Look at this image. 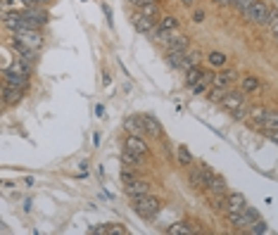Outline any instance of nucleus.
Listing matches in <instances>:
<instances>
[{
  "instance_id": "1a4fd4ad",
  "label": "nucleus",
  "mask_w": 278,
  "mask_h": 235,
  "mask_svg": "<svg viewBox=\"0 0 278 235\" xmlns=\"http://www.w3.org/2000/svg\"><path fill=\"white\" fill-rule=\"evenodd\" d=\"M3 105H17L24 95V90L17 88V86H10V83H3Z\"/></svg>"
},
{
  "instance_id": "72a5a7b5",
  "label": "nucleus",
  "mask_w": 278,
  "mask_h": 235,
  "mask_svg": "<svg viewBox=\"0 0 278 235\" xmlns=\"http://www.w3.org/2000/svg\"><path fill=\"white\" fill-rule=\"evenodd\" d=\"M266 114H269V112L266 110H262V107H255V110L250 112V117L255 119V121H259V126L264 124V119H266Z\"/></svg>"
},
{
  "instance_id": "39448f33",
  "label": "nucleus",
  "mask_w": 278,
  "mask_h": 235,
  "mask_svg": "<svg viewBox=\"0 0 278 235\" xmlns=\"http://www.w3.org/2000/svg\"><path fill=\"white\" fill-rule=\"evenodd\" d=\"M3 83H10V86H17L21 90H29V74L10 67V69H3Z\"/></svg>"
},
{
  "instance_id": "9b49d317",
  "label": "nucleus",
  "mask_w": 278,
  "mask_h": 235,
  "mask_svg": "<svg viewBox=\"0 0 278 235\" xmlns=\"http://www.w3.org/2000/svg\"><path fill=\"white\" fill-rule=\"evenodd\" d=\"M138 117H140V121H143V126H145V133L150 138H162V126L157 119L150 117V114H138Z\"/></svg>"
},
{
  "instance_id": "473e14b6",
  "label": "nucleus",
  "mask_w": 278,
  "mask_h": 235,
  "mask_svg": "<svg viewBox=\"0 0 278 235\" xmlns=\"http://www.w3.org/2000/svg\"><path fill=\"white\" fill-rule=\"evenodd\" d=\"M209 64H212V67H223V64H226V55H223V53H212V55H209Z\"/></svg>"
},
{
  "instance_id": "58836bf2",
  "label": "nucleus",
  "mask_w": 278,
  "mask_h": 235,
  "mask_svg": "<svg viewBox=\"0 0 278 235\" xmlns=\"http://www.w3.org/2000/svg\"><path fill=\"white\" fill-rule=\"evenodd\" d=\"M269 27H271V34H273V36H276V38H278V12L273 14V19L269 21Z\"/></svg>"
},
{
  "instance_id": "a211bd4d",
  "label": "nucleus",
  "mask_w": 278,
  "mask_h": 235,
  "mask_svg": "<svg viewBox=\"0 0 278 235\" xmlns=\"http://www.w3.org/2000/svg\"><path fill=\"white\" fill-rule=\"evenodd\" d=\"M226 216H229V221L233 223L236 228H250L252 226V221L243 214V212H226Z\"/></svg>"
},
{
  "instance_id": "dca6fc26",
  "label": "nucleus",
  "mask_w": 278,
  "mask_h": 235,
  "mask_svg": "<svg viewBox=\"0 0 278 235\" xmlns=\"http://www.w3.org/2000/svg\"><path fill=\"white\" fill-rule=\"evenodd\" d=\"M205 76H207V71L200 69V64H197V67H193V69L186 71V86H188V88H193L195 83H200Z\"/></svg>"
},
{
  "instance_id": "a18cd8bd",
  "label": "nucleus",
  "mask_w": 278,
  "mask_h": 235,
  "mask_svg": "<svg viewBox=\"0 0 278 235\" xmlns=\"http://www.w3.org/2000/svg\"><path fill=\"white\" fill-rule=\"evenodd\" d=\"M95 114H97V117H103V114H105V107H103V105H97V107H95Z\"/></svg>"
},
{
  "instance_id": "6e6552de",
  "label": "nucleus",
  "mask_w": 278,
  "mask_h": 235,
  "mask_svg": "<svg viewBox=\"0 0 278 235\" xmlns=\"http://www.w3.org/2000/svg\"><path fill=\"white\" fill-rule=\"evenodd\" d=\"M131 24L138 29L140 34H153V31H155V21L150 19V17H145L143 12L131 14Z\"/></svg>"
},
{
  "instance_id": "f3484780",
  "label": "nucleus",
  "mask_w": 278,
  "mask_h": 235,
  "mask_svg": "<svg viewBox=\"0 0 278 235\" xmlns=\"http://www.w3.org/2000/svg\"><path fill=\"white\" fill-rule=\"evenodd\" d=\"M183 62H186V50H171V53H167V64L169 67L183 69Z\"/></svg>"
},
{
  "instance_id": "aec40b11",
  "label": "nucleus",
  "mask_w": 278,
  "mask_h": 235,
  "mask_svg": "<svg viewBox=\"0 0 278 235\" xmlns=\"http://www.w3.org/2000/svg\"><path fill=\"white\" fill-rule=\"evenodd\" d=\"M247 204L243 193H229V212H243V207Z\"/></svg>"
},
{
  "instance_id": "49530a36",
  "label": "nucleus",
  "mask_w": 278,
  "mask_h": 235,
  "mask_svg": "<svg viewBox=\"0 0 278 235\" xmlns=\"http://www.w3.org/2000/svg\"><path fill=\"white\" fill-rule=\"evenodd\" d=\"M181 3H183V5H188V7L195 5V0H181Z\"/></svg>"
},
{
  "instance_id": "5701e85b",
  "label": "nucleus",
  "mask_w": 278,
  "mask_h": 235,
  "mask_svg": "<svg viewBox=\"0 0 278 235\" xmlns=\"http://www.w3.org/2000/svg\"><path fill=\"white\" fill-rule=\"evenodd\" d=\"M212 207H214L216 212H229V195L212 193Z\"/></svg>"
},
{
  "instance_id": "4c0bfd02",
  "label": "nucleus",
  "mask_w": 278,
  "mask_h": 235,
  "mask_svg": "<svg viewBox=\"0 0 278 235\" xmlns=\"http://www.w3.org/2000/svg\"><path fill=\"white\" fill-rule=\"evenodd\" d=\"M233 114V119H247L250 117V112H245V107H240V110H236V112H231Z\"/></svg>"
},
{
  "instance_id": "cd10ccee",
  "label": "nucleus",
  "mask_w": 278,
  "mask_h": 235,
  "mask_svg": "<svg viewBox=\"0 0 278 235\" xmlns=\"http://www.w3.org/2000/svg\"><path fill=\"white\" fill-rule=\"evenodd\" d=\"M160 27H164V29H171V31H176V29H179V19H176V17H171V14H162Z\"/></svg>"
},
{
  "instance_id": "9d476101",
  "label": "nucleus",
  "mask_w": 278,
  "mask_h": 235,
  "mask_svg": "<svg viewBox=\"0 0 278 235\" xmlns=\"http://www.w3.org/2000/svg\"><path fill=\"white\" fill-rule=\"evenodd\" d=\"M124 147H129L131 152L140 154V157H145V154H147V150H150L145 140L140 138V136H136V133H129V138H126V145H124Z\"/></svg>"
},
{
  "instance_id": "4468645a",
  "label": "nucleus",
  "mask_w": 278,
  "mask_h": 235,
  "mask_svg": "<svg viewBox=\"0 0 278 235\" xmlns=\"http://www.w3.org/2000/svg\"><path fill=\"white\" fill-rule=\"evenodd\" d=\"M209 193H216V195H229V183H226V178L223 176H219V173H214V178L209 180Z\"/></svg>"
},
{
  "instance_id": "ea45409f",
  "label": "nucleus",
  "mask_w": 278,
  "mask_h": 235,
  "mask_svg": "<svg viewBox=\"0 0 278 235\" xmlns=\"http://www.w3.org/2000/svg\"><path fill=\"white\" fill-rule=\"evenodd\" d=\"M216 5H219V7H226V5L233 7V5H236V0H216Z\"/></svg>"
},
{
  "instance_id": "c756f323",
  "label": "nucleus",
  "mask_w": 278,
  "mask_h": 235,
  "mask_svg": "<svg viewBox=\"0 0 278 235\" xmlns=\"http://www.w3.org/2000/svg\"><path fill=\"white\" fill-rule=\"evenodd\" d=\"M247 230H250L252 235H262V233H269V226H266V221H262V219H257V221L252 223V226H250V228H247Z\"/></svg>"
},
{
  "instance_id": "c03bdc74",
  "label": "nucleus",
  "mask_w": 278,
  "mask_h": 235,
  "mask_svg": "<svg viewBox=\"0 0 278 235\" xmlns=\"http://www.w3.org/2000/svg\"><path fill=\"white\" fill-rule=\"evenodd\" d=\"M36 5H41V7H45V5H50V3H53V0H34Z\"/></svg>"
},
{
  "instance_id": "2f4dec72",
  "label": "nucleus",
  "mask_w": 278,
  "mask_h": 235,
  "mask_svg": "<svg viewBox=\"0 0 278 235\" xmlns=\"http://www.w3.org/2000/svg\"><path fill=\"white\" fill-rule=\"evenodd\" d=\"M197 166H200V173H202V178L207 180V186H209V180L214 178V169L209 164H205V162H197Z\"/></svg>"
},
{
  "instance_id": "de8ad7c7",
  "label": "nucleus",
  "mask_w": 278,
  "mask_h": 235,
  "mask_svg": "<svg viewBox=\"0 0 278 235\" xmlns=\"http://www.w3.org/2000/svg\"><path fill=\"white\" fill-rule=\"evenodd\" d=\"M214 3H216V0H214Z\"/></svg>"
},
{
  "instance_id": "37998d69",
  "label": "nucleus",
  "mask_w": 278,
  "mask_h": 235,
  "mask_svg": "<svg viewBox=\"0 0 278 235\" xmlns=\"http://www.w3.org/2000/svg\"><path fill=\"white\" fill-rule=\"evenodd\" d=\"M193 19L195 21H202V19H205V12H200V10H197V12L193 14Z\"/></svg>"
},
{
  "instance_id": "20e7f679",
  "label": "nucleus",
  "mask_w": 278,
  "mask_h": 235,
  "mask_svg": "<svg viewBox=\"0 0 278 235\" xmlns=\"http://www.w3.org/2000/svg\"><path fill=\"white\" fill-rule=\"evenodd\" d=\"M12 38H17L19 43L29 45V48L36 50V53L43 48V34H41V29H31V27L19 29V31H14V34H12Z\"/></svg>"
},
{
  "instance_id": "a19ab883",
  "label": "nucleus",
  "mask_w": 278,
  "mask_h": 235,
  "mask_svg": "<svg viewBox=\"0 0 278 235\" xmlns=\"http://www.w3.org/2000/svg\"><path fill=\"white\" fill-rule=\"evenodd\" d=\"M266 136H269V140H273V143L278 145V131H269Z\"/></svg>"
},
{
  "instance_id": "0eeeda50",
  "label": "nucleus",
  "mask_w": 278,
  "mask_h": 235,
  "mask_svg": "<svg viewBox=\"0 0 278 235\" xmlns=\"http://www.w3.org/2000/svg\"><path fill=\"white\" fill-rule=\"evenodd\" d=\"M188 45H190V41H188L186 36L179 34V29H176V31L169 36V41L164 43L162 48H164V53H171V50H188Z\"/></svg>"
},
{
  "instance_id": "f704fd0d",
  "label": "nucleus",
  "mask_w": 278,
  "mask_h": 235,
  "mask_svg": "<svg viewBox=\"0 0 278 235\" xmlns=\"http://www.w3.org/2000/svg\"><path fill=\"white\" fill-rule=\"evenodd\" d=\"M252 3H255V0H236V5H233V7H236L238 12L245 17V12H247V10L252 7Z\"/></svg>"
},
{
  "instance_id": "e433bc0d",
  "label": "nucleus",
  "mask_w": 278,
  "mask_h": 235,
  "mask_svg": "<svg viewBox=\"0 0 278 235\" xmlns=\"http://www.w3.org/2000/svg\"><path fill=\"white\" fill-rule=\"evenodd\" d=\"M121 180H124V183H131V180H136V173L124 169V171H121Z\"/></svg>"
},
{
  "instance_id": "2eb2a0df",
  "label": "nucleus",
  "mask_w": 278,
  "mask_h": 235,
  "mask_svg": "<svg viewBox=\"0 0 278 235\" xmlns=\"http://www.w3.org/2000/svg\"><path fill=\"white\" fill-rule=\"evenodd\" d=\"M124 131L136 133V136H143V133H145V126H143L140 117H126L124 119Z\"/></svg>"
},
{
  "instance_id": "f257e3e1",
  "label": "nucleus",
  "mask_w": 278,
  "mask_h": 235,
  "mask_svg": "<svg viewBox=\"0 0 278 235\" xmlns=\"http://www.w3.org/2000/svg\"><path fill=\"white\" fill-rule=\"evenodd\" d=\"M160 200L155 197V195H143V197H133V212L140 216V219H145V221H150V219H155V216L160 214Z\"/></svg>"
},
{
  "instance_id": "c85d7f7f",
  "label": "nucleus",
  "mask_w": 278,
  "mask_h": 235,
  "mask_svg": "<svg viewBox=\"0 0 278 235\" xmlns=\"http://www.w3.org/2000/svg\"><path fill=\"white\" fill-rule=\"evenodd\" d=\"M262 128H264V131H278V117H276V114L269 112L266 119H264V124H262Z\"/></svg>"
},
{
  "instance_id": "393cba45",
  "label": "nucleus",
  "mask_w": 278,
  "mask_h": 235,
  "mask_svg": "<svg viewBox=\"0 0 278 235\" xmlns=\"http://www.w3.org/2000/svg\"><path fill=\"white\" fill-rule=\"evenodd\" d=\"M121 159H124V164H143L145 157H140V154L131 152L129 147H124V152H121Z\"/></svg>"
},
{
  "instance_id": "7ed1b4c3",
  "label": "nucleus",
  "mask_w": 278,
  "mask_h": 235,
  "mask_svg": "<svg viewBox=\"0 0 278 235\" xmlns=\"http://www.w3.org/2000/svg\"><path fill=\"white\" fill-rule=\"evenodd\" d=\"M19 14H21V19L27 21V27H31V29H41L48 24V10L41 5H31L27 10H21Z\"/></svg>"
},
{
  "instance_id": "bb28decb",
  "label": "nucleus",
  "mask_w": 278,
  "mask_h": 235,
  "mask_svg": "<svg viewBox=\"0 0 278 235\" xmlns=\"http://www.w3.org/2000/svg\"><path fill=\"white\" fill-rule=\"evenodd\" d=\"M229 95V88H221V86H214L209 90V100L212 102H223V97Z\"/></svg>"
},
{
  "instance_id": "412c9836",
  "label": "nucleus",
  "mask_w": 278,
  "mask_h": 235,
  "mask_svg": "<svg viewBox=\"0 0 278 235\" xmlns=\"http://www.w3.org/2000/svg\"><path fill=\"white\" fill-rule=\"evenodd\" d=\"M202 60V53L200 50H186V62H183V71L193 69V67H197Z\"/></svg>"
},
{
  "instance_id": "f8f14e48",
  "label": "nucleus",
  "mask_w": 278,
  "mask_h": 235,
  "mask_svg": "<svg viewBox=\"0 0 278 235\" xmlns=\"http://www.w3.org/2000/svg\"><path fill=\"white\" fill-rule=\"evenodd\" d=\"M150 193V183H145V180H131V183H126V195L129 197H143V195Z\"/></svg>"
},
{
  "instance_id": "4be33fe9",
  "label": "nucleus",
  "mask_w": 278,
  "mask_h": 235,
  "mask_svg": "<svg viewBox=\"0 0 278 235\" xmlns=\"http://www.w3.org/2000/svg\"><path fill=\"white\" fill-rule=\"evenodd\" d=\"M138 12H143L145 17H150V19H155V17H162L157 0H153V3H145V5H140V7H138Z\"/></svg>"
},
{
  "instance_id": "7c9ffc66",
  "label": "nucleus",
  "mask_w": 278,
  "mask_h": 235,
  "mask_svg": "<svg viewBox=\"0 0 278 235\" xmlns=\"http://www.w3.org/2000/svg\"><path fill=\"white\" fill-rule=\"evenodd\" d=\"M243 90L245 93H255V90H259V81L255 76H245L243 79Z\"/></svg>"
},
{
  "instance_id": "a878e982",
  "label": "nucleus",
  "mask_w": 278,
  "mask_h": 235,
  "mask_svg": "<svg viewBox=\"0 0 278 235\" xmlns=\"http://www.w3.org/2000/svg\"><path fill=\"white\" fill-rule=\"evenodd\" d=\"M176 154H179V162H181V166H190V164H193V154H190V150H188L186 145H179Z\"/></svg>"
},
{
  "instance_id": "6ab92c4d",
  "label": "nucleus",
  "mask_w": 278,
  "mask_h": 235,
  "mask_svg": "<svg viewBox=\"0 0 278 235\" xmlns=\"http://www.w3.org/2000/svg\"><path fill=\"white\" fill-rule=\"evenodd\" d=\"M188 169H190V183H193V188H195V190H205V188H207V180L202 178L200 166H197V164H195V166L190 164Z\"/></svg>"
},
{
  "instance_id": "ddd939ff",
  "label": "nucleus",
  "mask_w": 278,
  "mask_h": 235,
  "mask_svg": "<svg viewBox=\"0 0 278 235\" xmlns=\"http://www.w3.org/2000/svg\"><path fill=\"white\" fill-rule=\"evenodd\" d=\"M238 79V71L233 69H226V71H219V74H214V81H212V86H221V88H229L231 83Z\"/></svg>"
},
{
  "instance_id": "c9c22d12",
  "label": "nucleus",
  "mask_w": 278,
  "mask_h": 235,
  "mask_svg": "<svg viewBox=\"0 0 278 235\" xmlns=\"http://www.w3.org/2000/svg\"><path fill=\"white\" fill-rule=\"evenodd\" d=\"M110 233H119V235H126V233H129V230H126L124 226H121V223H112V226H110Z\"/></svg>"
},
{
  "instance_id": "423d86ee",
  "label": "nucleus",
  "mask_w": 278,
  "mask_h": 235,
  "mask_svg": "<svg viewBox=\"0 0 278 235\" xmlns=\"http://www.w3.org/2000/svg\"><path fill=\"white\" fill-rule=\"evenodd\" d=\"M221 107H223L226 112L240 110V107H245V95H243V93H238V90H229V95L223 97Z\"/></svg>"
},
{
  "instance_id": "b1692460",
  "label": "nucleus",
  "mask_w": 278,
  "mask_h": 235,
  "mask_svg": "<svg viewBox=\"0 0 278 235\" xmlns=\"http://www.w3.org/2000/svg\"><path fill=\"white\" fill-rule=\"evenodd\" d=\"M193 233V226L186 221H179L174 226H169V235H190Z\"/></svg>"
},
{
  "instance_id": "79ce46f5",
  "label": "nucleus",
  "mask_w": 278,
  "mask_h": 235,
  "mask_svg": "<svg viewBox=\"0 0 278 235\" xmlns=\"http://www.w3.org/2000/svg\"><path fill=\"white\" fill-rule=\"evenodd\" d=\"M129 3H133L136 7H140V5H145V3H153V0H129Z\"/></svg>"
},
{
  "instance_id": "f03ea898",
  "label": "nucleus",
  "mask_w": 278,
  "mask_h": 235,
  "mask_svg": "<svg viewBox=\"0 0 278 235\" xmlns=\"http://www.w3.org/2000/svg\"><path fill=\"white\" fill-rule=\"evenodd\" d=\"M273 10L269 3H264V0H255L252 3V7L245 12V19L250 21V24H257V27H264V24H269V21L273 19Z\"/></svg>"
}]
</instances>
